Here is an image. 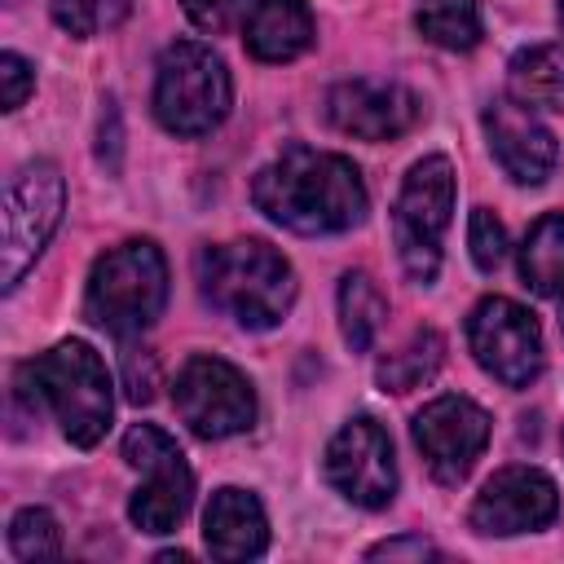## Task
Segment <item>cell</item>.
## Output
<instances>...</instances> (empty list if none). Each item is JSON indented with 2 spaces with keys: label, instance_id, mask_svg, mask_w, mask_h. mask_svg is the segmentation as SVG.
I'll list each match as a JSON object with an SVG mask.
<instances>
[{
  "label": "cell",
  "instance_id": "20",
  "mask_svg": "<svg viewBox=\"0 0 564 564\" xmlns=\"http://www.w3.org/2000/svg\"><path fill=\"white\" fill-rule=\"evenodd\" d=\"M441 361H445V339H441V330L423 326L401 348H392L388 357H379L375 379H379L383 392H410V388L427 383L441 370Z\"/></svg>",
  "mask_w": 564,
  "mask_h": 564
},
{
  "label": "cell",
  "instance_id": "11",
  "mask_svg": "<svg viewBox=\"0 0 564 564\" xmlns=\"http://www.w3.org/2000/svg\"><path fill=\"white\" fill-rule=\"evenodd\" d=\"M326 480L366 511H383L397 494L392 441L375 419H348L326 445Z\"/></svg>",
  "mask_w": 564,
  "mask_h": 564
},
{
  "label": "cell",
  "instance_id": "18",
  "mask_svg": "<svg viewBox=\"0 0 564 564\" xmlns=\"http://www.w3.org/2000/svg\"><path fill=\"white\" fill-rule=\"evenodd\" d=\"M511 97L529 110H564V44H533L511 57Z\"/></svg>",
  "mask_w": 564,
  "mask_h": 564
},
{
  "label": "cell",
  "instance_id": "29",
  "mask_svg": "<svg viewBox=\"0 0 564 564\" xmlns=\"http://www.w3.org/2000/svg\"><path fill=\"white\" fill-rule=\"evenodd\" d=\"M128 401H150L154 397V361L137 366V352H128Z\"/></svg>",
  "mask_w": 564,
  "mask_h": 564
},
{
  "label": "cell",
  "instance_id": "1",
  "mask_svg": "<svg viewBox=\"0 0 564 564\" xmlns=\"http://www.w3.org/2000/svg\"><path fill=\"white\" fill-rule=\"evenodd\" d=\"M251 203L291 234H344L366 216V181L352 159L286 145L251 181Z\"/></svg>",
  "mask_w": 564,
  "mask_h": 564
},
{
  "label": "cell",
  "instance_id": "14",
  "mask_svg": "<svg viewBox=\"0 0 564 564\" xmlns=\"http://www.w3.org/2000/svg\"><path fill=\"white\" fill-rule=\"evenodd\" d=\"M326 115L339 132L361 141H392L410 132L423 115L419 97L392 79H344L326 97Z\"/></svg>",
  "mask_w": 564,
  "mask_h": 564
},
{
  "label": "cell",
  "instance_id": "16",
  "mask_svg": "<svg viewBox=\"0 0 564 564\" xmlns=\"http://www.w3.org/2000/svg\"><path fill=\"white\" fill-rule=\"evenodd\" d=\"M203 542L216 560H251L269 546V520L256 494L247 489H216L203 511Z\"/></svg>",
  "mask_w": 564,
  "mask_h": 564
},
{
  "label": "cell",
  "instance_id": "23",
  "mask_svg": "<svg viewBox=\"0 0 564 564\" xmlns=\"http://www.w3.org/2000/svg\"><path fill=\"white\" fill-rule=\"evenodd\" d=\"M9 551L18 560H53V555H62V529H57L53 511H44V507L18 511L13 524H9Z\"/></svg>",
  "mask_w": 564,
  "mask_h": 564
},
{
  "label": "cell",
  "instance_id": "12",
  "mask_svg": "<svg viewBox=\"0 0 564 564\" xmlns=\"http://www.w3.org/2000/svg\"><path fill=\"white\" fill-rule=\"evenodd\" d=\"M414 445L441 485H458L489 445V414L471 397H436L414 414Z\"/></svg>",
  "mask_w": 564,
  "mask_h": 564
},
{
  "label": "cell",
  "instance_id": "15",
  "mask_svg": "<svg viewBox=\"0 0 564 564\" xmlns=\"http://www.w3.org/2000/svg\"><path fill=\"white\" fill-rule=\"evenodd\" d=\"M485 137H489L494 159L502 163V172L516 185H542L555 172L560 145H555L551 128L516 97H494L485 106Z\"/></svg>",
  "mask_w": 564,
  "mask_h": 564
},
{
  "label": "cell",
  "instance_id": "9",
  "mask_svg": "<svg viewBox=\"0 0 564 564\" xmlns=\"http://www.w3.org/2000/svg\"><path fill=\"white\" fill-rule=\"evenodd\" d=\"M172 401L176 414L185 419V427L203 441H225L238 436L256 423V392L247 383V375L220 357H189L172 383Z\"/></svg>",
  "mask_w": 564,
  "mask_h": 564
},
{
  "label": "cell",
  "instance_id": "32",
  "mask_svg": "<svg viewBox=\"0 0 564 564\" xmlns=\"http://www.w3.org/2000/svg\"><path fill=\"white\" fill-rule=\"evenodd\" d=\"M560 445H564V436H560Z\"/></svg>",
  "mask_w": 564,
  "mask_h": 564
},
{
  "label": "cell",
  "instance_id": "28",
  "mask_svg": "<svg viewBox=\"0 0 564 564\" xmlns=\"http://www.w3.org/2000/svg\"><path fill=\"white\" fill-rule=\"evenodd\" d=\"M181 9H185V18H189L194 26L216 31V26H225V18H229L234 0H181Z\"/></svg>",
  "mask_w": 564,
  "mask_h": 564
},
{
  "label": "cell",
  "instance_id": "3",
  "mask_svg": "<svg viewBox=\"0 0 564 564\" xmlns=\"http://www.w3.org/2000/svg\"><path fill=\"white\" fill-rule=\"evenodd\" d=\"M198 291L212 308L247 330L278 326L295 304V273L282 251L260 238L216 242L198 251Z\"/></svg>",
  "mask_w": 564,
  "mask_h": 564
},
{
  "label": "cell",
  "instance_id": "30",
  "mask_svg": "<svg viewBox=\"0 0 564 564\" xmlns=\"http://www.w3.org/2000/svg\"><path fill=\"white\" fill-rule=\"evenodd\" d=\"M560 322H564V291H560Z\"/></svg>",
  "mask_w": 564,
  "mask_h": 564
},
{
  "label": "cell",
  "instance_id": "17",
  "mask_svg": "<svg viewBox=\"0 0 564 564\" xmlns=\"http://www.w3.org/2000/svg\"><path fill=\"white\" fill-rule=\"evenodd\" d=\"M313 35L308 0H247L242 9V44L260 62H295Z\"/></svg>",
  "mask_w": 564,
  "mask_h": 564
},
{
  "label": "cell",
  "instance_id": "26",
  "mask_svg": "<svg viewBox=\"0 0 564 564\" xmlns=\"http://www.w3.org/2000/svg\"><path fill=\"white\" fill-rule=\"evenodd\" d=\"M0 84H4V110H18L26 101V93L35 88L31 62L18 53H0Z\"/></svg>",
  "mask_w": 564,
  "mask_h": 564
},
{
  "label": "cell",
  "instance_id": "31",
  "mask_svg": "<svg viewBox=\"0 0 564 564\" xmlns=\"http://www.w3.org/2000/svg\"><path fill=\"white\" fill-rule=\"evenodd\" d=\"M560 18H564V0H560Z\"/></svg>",
  "mask_w": 564,
  "mask_h": 564
},
{
  "label": "cell",
  "instance_id": "27",
  "mask_svg": "<svg viewBox=\"0 0 564 564\" xmlns=\"http://www.w3.org/2000/svg\"><path fill=\"white\" fill-rule=\"evenodd\" d=\"M401 555H414V560H436L441 551H436L427 538H392V542L370 546V560H401Z\"/></svg>",
  "mask_w": 564,
  "mask_h": 564
},
{
  "label": "cell",
  "instance_id": "33",
  "mask_svg": "<svg viewBox=\"0 0 564 564\" xmlns=\"http://www.w3.org/2000/svg\"><path fill=\"white\" fill-rule=\"evenodd\" d=\"M9 4H13V0H9Z\"/></svg>",
  "mask_w": 564,
  "mask_h": 564
},
{
  "label": "cell",
  "instance_id": "2",
  "mask_svg": "<svg viewBox=\"0 0 564 564\" xmlns=\"http://www.w3.org/2000/svg\"><path fill=\"white\" fill-rule=\"evenodd\" d=\"M13 392L31 401V410L48 405L53 419L62 423V436L79 449H93L110 427V410H115L110 375L97 348L84 339H62L48 352L22 361Z\"/></svg>",
  "mask_w": 564,
  "mask_h": 564
},
{
  "label": "cell",
  "instance_id": "22",
  "mask_svg": "<svg viewBox=\"0 0 564 564\" xmlns=\"http://www.w3.org/2000/svg\"><path fill=\"white\" fill-rule=\"evenodd\" d=\"M414 26L436 48L467 53L480 44V4L476 0H419Z\"/></svg>",
  "mask_w": 564,
  "mask_h": 564
},
{
  "label": "cell",
  "instance_id": "7",
  "mask_svg": "<svg viewBox=\"0 0 564 564\" xmlns=\"http://www.w3.org/2000/svg\"><path fill=\"white\" fill-rule=\"evenodd\" d=\"M66 207V181L48 159H35L18 167L4 185V238H0V260H4V291L22 282V273L35 264V256L48 247L57 220Z\"/></svg>",
  "mask_w": 564,
  "mask_h": 564
},
{
  "label": "cell",
  "instance_id": "13",
  "mask_svg": "<svg viewBox=\"0 0 564 564\" xmlns=\"http://www.w3.org/2000/svg\"><path fill=\"white\" fill-rule=\"evenodd\" d=\"M560 511L555 480L538 467H502L485 480V489L471 502V529L485 538H511L546 529Z\"/></svg>",
  "mask_w": 564,
  "mask_h": 564
},
{
  "label": "cell",
  "instance_id": "25",
  "mask_svg": "<svg viewBox=\"0 0 564 564\" xmlns=\"http://www.w3.org/2000/svg\"><path fill=\"white\" fill-rule=\"evenodd\" d=\"M467 247H471V260L476 269L494 273L507 256V229L502 220L489 212V207H471V220H467Z\"/></svg>",
  "mask_w": 564,
  "mask_h": 564
},
{
  "label": "cell",
  "instance_id": "5",
  "mask_svg": "<svg viewBox=\"0 0 564 564\" xmlns=\"http://www.w3.org/2000/svg\"><path fill=\"white\" fill-rule=\"evenodd\" d=\"M234 101L229 70L212 44L176 40L159 57L154 75V115L176 137H207Z\"/></svg>",
  "mask_w": 564,
  "mask_h": 564
},
{
  "label": "cell",
  "instance_id": "19",
  "mask_svg": "<svg viewBox=\"0 0 564 564\" xmlns=\"http://www.w3.org/2000/svg\"><path fill=\"white\" fill-rule=\"evenodd\" d=\"M383 322H388V300L375 286V278L361 269L344 273L339 278V330H344L348 348L366 352L375 344V335L383 330Z\"/></svg>",
  "mask_w": 564,
  "mask_h": 564
},
{
  "label": "cell",
  "instance_id": "4",
  "mask_svg": "<svg viewBox=\"0 0 564 564\" xmlns=\"http://www.w3.org/2000/svg\"><path fill=\"white\" fill-rule=\"evenodd\" d=\"M167 304V260L154 242L132 238L97 256L84 286V317L119 339H132L159 322Z\"/></svg>",
  "mask_w": 564,
  "mask_h": 564
},
{
  "label": "cell",
  "instance_id": "8",
  "mask_svg": "<svg viewBox=\"0 0 564 564\" xmlns=\"http://www.w3.org/2000/svg\"><path fill=\"white\" fill-rule=\"evenodd\" d=\"M123 458L145 471V485L132 494L128 516L141 533H172L194 498V471L185 463V454L176 449V441L154 427V423H137L123 432Z\"/></svg>",
  "mask_w": 564,
  "mask_h": 564
},
{
  "label": "cell",
  "instance_id": "24",
  "mask_svg": "<svg viewBox=\"0 0 564 564\" xmlns=\"http://www.w3.org/2000/svg\"><path fill=\"white\" fill-rule=\"evenodd\" d=\"M132 0H53V22L79 40L101 35L128 18Z\"/></svg>",
  "mask_w": 564,
  "mask_h": 564
},
{
  "label": "cell",
  "instance_id": "6",
  "mask_svg": "<svg viewBox=\"0 0 564 564\" xmlns=\"http://www.w3.org/2000/svg\"><path fill=\"white\" fill-rule=\"evenodd\" d=\"M449 212H454V167L445 154H427L419 159L397 194L392 207V238H397V256L405 264V273L414 282H432L441 269V238L449 229Z\"/></svg>",
  "mask_w": 564,
  "mask_h": 564
},
{
  "label": "cell",
  "instance_id": "21",
  "mask_svg": "<svg viewBox=\"0 0 564 564\" xmlns=\"http://www.w3.org/2000/svg\"><path fill=\"white\" fill-rule=\"evenodd\" d=\"M520 278L538 295H560L564 291V212L542 216L520 247Z\"/></svg>",
  "mask_w": 564,
  "mask_h": 564
},
{
  "label": "cell",
  "instance_id": "10",
  "mask_svg": "<svg viewBox=\"0 0 564 564\" xmlns=\"http://www.w3.org/2000/svg\"><path fill=\"white\" fill-rule=\"evenodd\" d=\"M467 344L498 383L529 388L542 375V330L529 308L507 295H489L467 317Z\"/></svg>",
  "mask_w": 564,
  "mask_h": 564
}]
</instances>
